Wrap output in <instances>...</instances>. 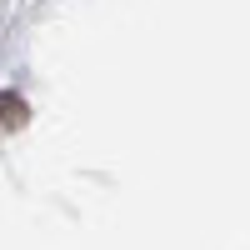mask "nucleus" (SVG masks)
<instances>
[{
	"mask_svg": "<svg viewBox=\"0 0 250 250\" xmlns=\"http://www.w3.org/2000/svg\"><path fill=\"white\" fill-rule=\"evenodd\" d=\"M25 120V105H20L15 95H0V130H10V125Z\"/></svg>",
	"mask_w": 250,
	"mask_h": 250,
	"instance_id": "nucleus-1",
	"label": "nucleus"
}]
</instances>
